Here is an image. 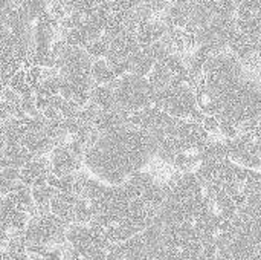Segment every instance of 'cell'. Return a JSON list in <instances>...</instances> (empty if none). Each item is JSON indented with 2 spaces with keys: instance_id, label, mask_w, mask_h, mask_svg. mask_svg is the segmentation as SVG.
Segmentation results:
<instances>
[{
  "instance_id": "cell-1",
  "label": "cell",
  "mask_w": 261,
  "mask_h": 260,
  "mask_svg": "<svg viewBox=\"0 0 261 260\" xmlns=\"http://www.w3.org/2000/svg\"><path fill=\"white\" fill-rule=\"evenodd\" d=\"M158 153L151 133L122 126L99 135L83 158L84 169L98 181L121 185L135 173L145 170Z\"/></svg>"
},
{
  "instance_id": "cell-2",
  "label": "cell",
  "mask_w": 261,
  "mask_h": 260,
  "mask_svg": "<svg viewBox=\"0 0 261 260\" xmlns=\"http://www.w3.org/2000/svg\"><path fill=\"white\" fill-rule=\"evenodd\" d=\"M110 87L113 89L118 109L121 110L133 113L153 106L156 90L151 87L145 77L127 74L115 80L110 84Z\"/></svg>"
},
{
  "instance_id": "cell-3",
  "label": "cell",
  "mask_w": 261,
  "mask_h": 260,
  "mask_svg": "<svg viewBox=\"0 0 261 260\" xmlns=\"http://www.w3.org/2000/svg\"><path fill=\"white\" fill-rule=\"evenodd\" d=\"M153 106L176 120H190L191 115L199 109L194 89L185 83L170 84L162 90H156Z\"/></svg>"
},
{
  "instance_id": "cell-4",
  "label": "cell",
  "mask_w": 261,
  "mask_h": 260,
  "mask_svg": "<svg viewBox=\"0 0 261 260\" xmlns=\"http://www.w3.org/2000/svg\"><path fill=\"white\" fill-rule=\"evenodd\" d=\"M67 227V224H64L52 213L37 215L29 219L23 236L28 245L61 247L66 244Z\"/></svg>"
},
{
  "instance_id": "cell-5",
  "label": "cell",
  "mask_w": 261,
  "mask_h": 260,
  "mask_svg": "<svg viewBox=\"0 0 261 260\" xmlns=\"http://www.w3.org/2000/svg\"><path fill=\"white\" fill-rule=\"evenodd\" d=\"M49 161H50V173L55 175L57 178L73 175L84 169L83 161L73 156V153L66 146H57L49 153Z\"/></svg>"
},
{
  "instance_id": "cell-6",
  "label": "cell",
  "mask_w": 261,
  "mask_h": 260,
  "mask_svg": "<svg viewBox=\"0 0 261 260\" xmlns=\"http://www.w3.org/2000/svg\"><path fill=\"white\" fill-rule=\"evenodd\" d=\"M49 173H50L49 155H46V156H37L32 161H29L24 167L20 169V182L32 188L34 182L38 178L47 176Z\"/></svg>"
},
{
  "instance_id": "cell-7",
  "label": "cell",
  "mask_w": 261,
  "mask_h": 260,
  "mask_svg": "<svg viewBox=\"0 0 261 260\" xmlns=\"http://www.w3.org/2000/svg\"><path fill=\"white\" fill-rule=\"evenodd\" d=\"M21 146L37 158V156L49 155L58 144H57V141L46 136L43 132H29L23 136Z\"/></svg>"
},
{
  "instance_id": "cell-8",
  "label": "cell",
  "mask_w": 261,
  "mask_h": 260,
  "mask_svg": "<svg viewBox=\"0 0 261 260\" xmlns=\"http://www.w3.org/2000/svg\"><path fill=\"white\" fill-rule=\"evenodd\" d=\"M154 63H156V58H154L150 46L139 48V51H136L128 58V74H135V75L147 78L154 66Z\"/></svg>"
},
{
  "instance_id": "cell-9",
  "label": "cell",
  "mask_w": 261,
  "mask_h": 260,
  "mask_svg": "<svg viewBox=\"0 0 261 260\" xmlns=\"http://www.w3.org/2000/svg\"><path fill=\"white\" fill-rule=\"evenodd\" d=\"M90 101L93 104H96L102 112L118 110L115 93H113V89L110 87V84H107V86H93V89L90 92Z\"/></svg>"
},
{
  "instance_id": "cell-10",
  "label": "cell",
  "mask_w": 261,
  "mask_h": 260,
  "mask_svg": "<svg viewBox=\"0 0 261 260\" xmlns=\"http://www.w3.org/2000/svg\"><path fill=\"white\" fill-rule=\"evenodd\" d=\"M3 156L6 159L8 167H14V169H18V170L35 158L21 144L20 146H5Z\"/></svg>"
},
{
  "instance_id": "cell-11",
  "label": "cell",
  "mask_w": 261,
  "mask_h": 260,
  "mask_svg": "<svg viewBox=\"0 0 261 260\" xmlns=\"http://www.w3.org/2000/svg\"><path fill=\"white\" fill-rule=\"evenodd\" d=\"M58 192L49 185H43V187H32L31 188V195H32V202L37 208V215H46L50 213V201L52 198L57 195Z\"/></svg>"
},
{
  "instance_id": "cell-12",
  "label": "cell",
  "mask_w": 261,
  "mask_h": 260,
  "mask_svg": "<svg viewBox=\"0 0 261 260\" xmlns=\"http://www.w3.org/2000/svg\"><path fill=\"white\" fill-rule=\"evenodd\" d=\"M122 251H124V260H150L141 233L122 242Z\"/></svg>"
},
{
  "instance_id": "cell-13",
  "label": "cell",
  "mask_w": 261,
  "mask_h": 260,
  "mask_svg": "<svg viewBox=\"0 0 261 260\" xmlns=\"http://www.w3.org/2000/svg\"><path fill=\"white\" fill-rule=\"evenodd\" d=\"M174 75L168 70V67L165 66L164 61H156L151 72L148 74L147 80L151 84V87L154 90H162L165 87H168L173 81Z\"/></svg>"
},
{
  "instance_id": "cell-14",
  "label": "cell",
  "mask_w": 261,
  "mask_h": 260,
  "mask_svg": "<svg viewBox=\"0 0 261 260\" xmlns=\"http://www.w3.org/2000/svg\"><path fill=\"white\" fill-rule=\"evenodd\" d=\"M92 80L95 86H107V84H112L118 78L115 72L112 70V67L109 66V63L104 58H99V60H93Z\"/></svg>"
},
{
  "instance_id": "cell-15",
  "label": "cell",
  "mask_w": 261,
  "mask_h": 260,
  "mask_svg": "<svg viewBox=\"0 0 261 260\" xmlns=\"http://www.w3.org/2000/svg\"><path fill=\"white\" fill-rule=\"evenodd\" d=\"M18 181H20V170L14 167H5L0 172V196L11 195Z\"/></svg>"
},
{
  "instance_id": "cell-16",
  "label": "cell",
  "mask_w": 261,
  "mask_h": 260,
  "mask_svg": "<svg viewBox=\"0 0 261 260\" xmlns=\"http://www.w3.org/2000/svg\"><path fill=\"white\" fill-rule=\"evenodd\" d=\"M63 5L66 6V9L75 14H81V15H89L92 14L104 0H61Z\"/></svg>"
},
{
  "instance_id": "cell-17",
  "label": "cell",
  "mask_w": 261,
  "mask_h": 260,
  "mask_svg": "<svg viewBox=\"0 0 261 260\" xmlns=\"http://www.w3.org/2000/svg\"><path fill=\"white\" fill-rule=\"evenodd\" d=\"M86 52L93 58V60H99V58H106L107 52H109V38L102 34L99 38L93 40L90 44H87Z\"/></svg>"
},
{
  "instance_id": "cell-18",
  "label": "cell",
  "mask_w": 261,
  "mask_h": 260,
  "mask_svg": "<svg viewBox=\"0 0 261 260\" xmlns=\"http://www.w3.org/2000/svg\"><path fill=\"white\" fill-rule=\"evenodd\" d=\"M216 118L219 120V132H220V135H222L226 141H232V139H236L237 136H240V135H239V129H237V126H236L232 121H229V120L225 118L223 115H217Z\"/></svg>"
},
{
  "instance_id": "cell-19",
  "label": "cell",
  "mask_w": 261,
  "mask_h": 260,
  "mask_svg": "<svg viewBox=\"0 0 261 260\" xmlns=\"http://www.w3.org/2000/svg\"><path fill=\"white\" fill-rule=\"evenodd\" d=\"M202 127L210 133V135H219V120L216 116H205Z\"/></svg>"
},
{
  "instance_id": "cell-20",
  "label": "cell",
  "mask_w": 261,
  "mask_h": 260,
  "mask_svg": "<svg viewBox=\"0 0 261 260\" xmlns=\"http://www.w3.org/2000/svg\"><path fill=\"white\" fill-rule=\"evenodd\" d=\"M216 260H234V259H232V254L229 253L228 247H222V248H217Z\"/></svg>"
},
{
  "instance_id": "cell-21",
  "label": "cell",
  "mask_w": 261,
  "mask_h": 260,
  "mask_svg": "<svg viewBox=\"0 0 261 260\" xmlns=\"http://www.w3.org/2000/svg\"><path fill=\"white\" fill-rule=\"evenodd\" d=\"M9 118H11V116H9L5 110H2V109H0V126H3Z\"/></svg>"
},
{
  "instance_id": "cell-22",
  "label": "cell",
  "mask_w": 261,
  "mask_h": 260,
  "mask_svg": "<svg viewBox=\"0 0 261 260\" xmlns=\"http://www.w3.org/2000/svg\"><path fill=\"white\" fill-rule=\"evenodd\" d=\"M249 260H261V251L260 253H255V254H254V256H252Z\"/></svg>"
}]
</instances>
